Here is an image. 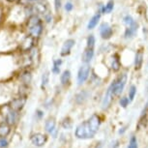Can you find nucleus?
I'll return each instance as SVG.
<instances>
[{
    "instance_id": "obj_1",
    "label": "nucleus",
    "mask_w": 148,
    "mask_h": 148,
    "mask_svg": "<svg viewBox=\"0 0 148 148\" xmlns=\"http://www.w3.org/2000/svg\"><path fill=\"white\" fill-rule=\"evenodd\" d=\"M101 125V119L97 114H93L86 121L80 123L76 129V136L80 139H88L94 138Z\"/></svg>"
},
{
    "instance_id": "obj_2",
    "label": "nucleus",
    "mask_w": 148,
    "mask_h": 148,
    "mask_svg": "<svg viewBox=\"0 0 148 148\" xmlns=\"http://www.w3.org/2000/svg\"><path fill=\"white\" fill-rule=\"evenodd\" d=\"M27 29L31 37L33 38H38L39 36L43 32V23L42 21L38 18L37 16H30L28 19V23H27Z\"/></svg>"
},
{
    "instance_id": "obj_3",
    "label": "nucleus",
    "mask_w": 148,
    "mask_h": 148,
    "mask_svg": "<svg viewBox=\"0 0 148 148\" xmlns=\"http://www.w3.org/2000/svg\"><path fill=\"white\" fill-rule=\"evenodd\" d=\"M127 82V76L126 74H123L120 77H117L116 79H114L112 82H111L110 86L112 87L114 96H118L122 93L123 89H124L125 85H126Z\"/></svg>"
},
{
    "instance_id": "obj_4",
    "label": "nucleus",
    "mask_w": 148,
    "mask_h": 148,
    "mask_svg": "<svg viewBox=\"0 0 148 148\" xmlns=\"http://www.w3.org/2000/svg\"><path fill=\"white\" fill-rule=\"evenodd\" d=\"M90 75V66L89 64H83V65L79 69L77 72V84L82 85L84 83Z\"/></svg>"
},
{
    "instance_id": "obj_5",
    "label": "nucleus",
    "mask_w": 148,
    "mask_h": 148,
    "mask_svg": "<svg viewBox=\"0 0 148 148\" xmlns=\"http://www.w3.org/2000/svg\"><path fill=\"white\" fill-rule=\"evenodd\" d=\"M113 97H114V93H113L112 87L110 85L108 88L107 89V91H106L104 99H103V103H102L103 110H108V108L110 107L111 102H112V100H113Z\"/></svg>"
},
{
    "instance_id": "obj_6",
    "label": "nucleus",
    "mask_w": 148,
    "mask_h": 148,
    "mask_svg": "<svg viewBox=\"0 0 148 148\" xmlns=\"http://www.w3.org/2000/svg\"><path fill=\"white\" fill-rule=\"evenodd\" d=\"M26 103V98L25 96H21L18 98L14 99L10 104V108L15 111H19L23 108L24 105Z\"/></svg>"
},
{
    "instance_id": "obj_7",
    "label": "nucleus",
    "mask_w": 148,
    "mask_h": 148,
    "mask_svg": "<svg viewBox=\"0 0 148 148\" xmlns=\"http://www.w3.org/2000/svg\"><path fill=\"white\" fill-rule=\"evenodd\" d=\"M100 34H101V37L103 39L108 40V39L111 38V36L113 34V30L110 24L107 23V22H104L100 26Z\"/></svg>"
},
{
    "instance_id": "obj_8",
    "label": "nucleus",
    "mask_w": 148,
    "mask_h": 148,
    "mask_svg": "<svg viewBox=\"0 0 148 148\" xmlns=\"http://www.w3.org/2000/svg\"><path fill=\"white\" fill-rule=\"evenodd\" d=\"M47 141V136L46 135H43V134H34L31 136V142L35 146L37 147H41L43 145L46 144V142Z\"/></svg>"
},
{
    "instance_id": "obj_9",
    "label": "nucleus",
    "mask_w": 148,
    "mask_h": 148,
    "mask_svg": "<svg viewBox=\"0 0 148 148\" xmlns=\"http://www.w3.org/2000/svg\"><path fill=\"white\" fill-rule=\"evenodd\" d=\"M75 44H76V42H75V40H73V39H68L67 41H65V43L63 44L62 49H61V52H60L61 56H67L68 54H70L71 49L75 46Z\"/></svg>"
},
{
    "instance_id": "obj_10",
    "label": "nucleus",
    "mask_w": 148,
    "mask_h": 148,
    "mask_svg": "<svg viewBox=\"0 0 148 148\" xmlns=\"http://www.w3.org/2000/svg\"><path fill=\"white\" fill-rule=\"evenodd\" d=\"M93 57H94V49H88V47H86L82 53V61L84 64H89L91 62V60L93 59Z\"/></svg>"
},
{
    "instance_id": "obj_11",
    "label": "nucleus",
    "mask_w": 148,
    "mask_h": 148,
    "mask_svg": "<svg viewBox=\"0 0 148 148\" xmlns=\"http://www.w3.org/2000/svg\"><path fill=\"white\" fill-rule=\"evenodd\" d=\"M138 24L135 22L132 26H129L127 27L126 30H125V34H124V37L125 39H131L133 38L134 36L136 35V33L138 32Z\"/></svg>"
},
{
    "instance_id": "obj_12",
    "label": "nucleus",
    "mask_w": 148,
    "mask_h": 148,
    "mask_svg": "<svg viewBox=\"0 0 148 148\" xmlns=\"http://www.w3.org/2000/svg\"><path fill=\"white\" fill-rule=\"evenodd\" d=\"M33 45H34V38L31 37V36H28V37L25 38V40L22 42L21 49H23L24 51H30L32 49Z\"/></svg>"
},
{
    "instance_id": "obj_13",
    "label": "nucleus",
    "mask_w": 148,
    "mask_h": 148,
    "mask_svg": "<svg viewBox=\"0 0 148 148\" xmlns=\"http://www.w3.org/2000/svg\"><path fill=\"white\" fill-rule=\"evenodd\" d=\"M55 125H56V123H55L54 118H49L46 121V124H45V129L49 134H53L54 132H56Z\"/></svg>"
},
{
    "instance_id": "obj_14",
    "label": "nucleus",
    "mask_w": 148,
    "mask_h": 148,
    "mask_svg": "<svg viewBox=\"0 0 148 148\" xmlns=\"http://www.w3.org/2000/svg\"><path fill=\"white\" fill-rule=\"evenodd\" d=\"M142 63H143V53H142L141 51H138L135 57V69H140L142 67Z\"/></svg>"
},
{
    "instance_id": "obj_15",
    "label": "nucleus",
    "mask_w": 148,
    "mask_h": 148,
    "mask_svg": "<svg viewBox=\"0 0 148 148\" xmlns=\"http://www.w3.org/2000/svg\"><path fill=\"white\" fill-rule=\"evenodd\" d=\"M100 18H101V14H96L95 16H92L91 19L88 22V24H87V29H89V30L94 29L95 27L97 26L98 22H99V21H100Z\"/></svg>"
},
{
    "instance_id": "obj_16",
    "label": "nucleus",
    "mask_w": 148,
    "mask_h": 148,
    "mask_svg": "<svg viewBox=\"0 0 148 148\" xmlns=\"http://www.w3.org/2000/svg\"><path fill=\"white\" fill-rule=\"evenodd\" d=\"M16 121V111L10 110L6 115V123L8 125H14Z\"/></svg>"
},
{
    "instance_id": "obj_17",
    "label": "nucleus",
    "mask_w": 148,
    "mask_h": 148,
    "mask_svg": "<svg viewBox=\"0 0 148 148\" xmlns=\"http://www.w3.org/2000/svg\"><path fill=\"white\" fill-rule=\"evenodd\" d=\"M88 96H89V93L87 91H85V90L80 91L79 93L76 96V102L77 103V104H82L85 100H87Z\"/></svg>"
},
{
    "instance_id": "obj_18",
    "label": "nucleus",
    "mask_w": 148,
    "mask_h": 148,
    "mask_svg": "<svg viewBox=\"0 0 148 148\" xmlns=\"http://www.w3.org/2000/svg\"><path fill=\"white\" fill-rule=\"evenodd\" d=\"M10 133V127L7 123H2L0 124V138H5L9 135Z\"/></svg>"
},
{
    "instance_id": "obj_19",
    "label": "nucleus",
    "mask_w": 148,
    "mask_h": 148,
    "mask_svg": "<svg viewBox=\"0 0 148 148\" xmlns=\"http://www.w3.org/2000/svg\"><path fill=\"white\" fill-rule=\"evenodd\" d=\"M70 79H71V72H70L69 70H66V71H64L62 73V75H61V77H60L61 84H63V85L67 84V83L70 82Z\"/></svg>"
},
{
    "instance_id": "obj_20",
    "label": "nucleus",
    "mask_w": 148,
    "mask_h": 148,
    "mask_svg": "<svg viewBox=\"0 0 148 148\" xmlns=\"http://www.w3.org/2000/svg\"><path fill=\"white\" fill-rule=\"evenodd\" d=\"M113 7H114L113 0H110V1L108 2V4L106 5V6L101 7V12L102 13H106V14H110V13L112 12Z\"/></svg>"
},
{
    "instance_id": "obj_21",
    "label": "nucleus",
    "mask_w": 148,
    "mask_h": 148,
    "mask_svg": "<svg viewBox=\"0 0 148 148\" xmlns=\"http://www.w3.org/2000/svg\"><path fill=\"white\" fill-rule=\"evenodd\" d=\"M111 69H112L113 72L119 71V69H120V61H119L118 55H117V54H114V56L112 57V62H111Z\"/></svg>"
},
{
    "instance_id": "obj_22",
    "label": "nucleus",
    "mask_w": 148,
    "mask_h": 148,
    "mask_svg": "<svg viewBox=\"0 0 148 148\" xmlns=\"http://www.w3.org/2000/svg\"><path fill=\"white\" fill-rule=\"evenodd\" d=\"M61 64H62V60L61 59H56L53 61V67H52V69H51V72L53 73V74H55V75L59 74Z\"/></svg>"
},
{
    "instance_id": "obj_23",
    "label": "nucleus",
    "mask_w": 148,
    "mask_h": 148,
    "mask_svg": "<svg viewBox=\"0 0 148 148\" xmlns=\"http://www.w3.org/2000/svg\"><path fill=\"white\" fill-rule=\"evenodd\" d=\"M31 79H32L31 73L28 72V71L22 73V75L21 77V79L22 80V82L25 83V84H27V83H29L30 82H31Z\"/></svg>"
},
{
    "instance_id": "obj_24",
    "label": "nucleus",
    "mask_w": 148,
    "mask_h": 148,
    "mask_svg": "<svg viewBox=\"0 0 148 148\" xmlns=\"http://www.w3.org/2000/svg\"><path fill=\"white\" fill-rule=\"evenodd\" d=\"M33 9H34L36 12L38 13H41V14H45V12L47 11V7L45 4H42V3H37L34 5V7H33Z\"/></svg>"
},
{
    "instance_id": "obj_25",
    "label": "nucleus",
    "mask_w": 148,
    "mask_h": 148,
    "mask_svg": "<svg viewBox=\"0 0 148 148\" xmlns=\"http://www.w3.org/2000/svg\"><path fill=\"white\" fill-rule=\"evenodd\" d=\"M136 94V85H131V87L129 89V100L130 102L134 101Z\"/></svg>"
},
{
    "instance_id": "obj_26",
    "label": "nucleus",
    "mask_w": 148,
    "mask_h": 148,
    "mask_svg": "<svg viewBox=\"0 0 148 148\" xmlns=\"http://www.w3.org/2000/svg\"><path fill=\"white\" fill-rule=\"evenodd\" d=\"M123 21H124V23L127 25V27L132 26L133 24L136 22L135 21H134V18H132V16H129V15H127V16H124V18H123Z\"/></svg>"
},
{
    "instance_id": "obj_27",
    "label": "nucleus",
    "mask_w": 148,
    "mask_h": 148,
    "mask_svg": "<svg viewBox=\"0 0 148 148\" xmlns=\"http://www.w3.org/2000/svg\"><path fill=\"white\" fill-rule=\"evenodd\" d=\"M128 148H138V139H136V136H132L130 138L129 141V145H128Z\"/></svg>"
},
{
    "instance_id": "obj_28",
    "label": "nucleus",
    "mask_w": 148,
    "mask_h": 148,
    "mask_svg": "<svg viewBox=\"0 0 148 148\" xmlns=\"http://www.w3.org/2000/svg\"><path fill=\"white\" fill-rule=\"evenodd\" d=\"M95 37L94 35H90L89 37L87 38V47L88 49H94V46H95Z\"/></svg>"
},
{
    "instance_id": "obj_29",
    "label": "nucleus",
    "mask_w": 148,
    "mask_h": 148,
    "mask_svg": "<svg viewBox=\"0 0 148 148\" xmlns=\"http://www.w3.org/2000/svg\"><path fill=\"white\" fill-rule=\"evenodd\" d=\"M49 75L47 72L43 74V77H42V88H44L45 86L47 84V82H49Z\"/></svg>"
},
{
    "instance_id": "obj_30",
    "label": "nucleus",
    "mask_w": 148,
    "mask_h": 148,
    "mask_svg": "<svg viewBox=\"0 0 148 148\" xmlns=\"http://www.w3.org/2000/svg\"><path fill=\"white\" fill-rule=\"evenodd\" d=\"M129 103H130L129 98H127V97H122L121 99H120V101H119V105L121 106L122 108H127V106L129 105Z\"/></svg>"
},
{
    "instance_id": "obj_31",
    "label": "nucleus",
    "mask_w": 148,
    "mask_h": 148,
    "mask_svg": "<svg viewBox=\"0 0 148 148\" xmlns=\"http://www.w3.org/2000/svg\"><path fill=\"white\" fill-rule=\"evenodd\" d=\"M62 126L64 129H70V128L72 127V123L69 119H65L62 123Z\"/></svg>"
},
{
    "instance_id": "obj_32",
    "label": "nucleus",
    "mask_w": 148,
    "mask_h": 148,
    "mask_svg": "<svg viewBox=\"0 0 148 148\" xmlns=\"http://www.w3.org/2000/svg\"><path fill=\"white\" fill-rule=\"evenodd\" d=\"M8 145V141L5 138H0V148H4Z\"/></svg>"
},
{
    "instance_id": "obj_33",
    "label": "nucleus",
    "mask_w": 148,
    "mask_h": 148,
    "mask_svg": "<svg viewBox=\"0 0 148 148\" xmlns=\"http://www.w3.org/2000/svg\"><path fill=\"white\" fill-rule=\"evenodd\" d=\"M61 3H62V0H54V5H55V10H56V12H58V11L60 10Z\"/></svg>"
},
{
    "instance_id": "obj_34",
    "label": "nucleus",
    "mask_w": 148,
    "mask_h": 148,
    "mask_svg": "<svg viewBox=\"0 0 148 148\" xmlns=\"http://www.w3.org/2000/svg\"><path fill=\"white\" fill-rule=\"evenodd\" d=\"M73 8H74V5H73L71 2H67L66 5H65V10L67 12H71L73 10Z\"/></svg>"
},
{
    "instance_id": "obj_35",
    "label": "nucleus",
    "mask_w": 148,
    "mask_h": 148,
    "mask_svg": "<svg viewBox=\"0 0 148 148\" xmlns=\"http://www.w3.org/2000/svg\"><path fill=\"white\" fill-rule=\"evenodd\" d=\"M36 112H37V115L39 116V118H41V117L42 116H43L44 115V113H43V111H41V110H37V111H36Z\"/></svg>"
},
{
    "instance_id": "obj_36",
    "label": "nucleus",
    "mask_w": 148,
    "mask_h": 148,
    "mask_svg": "<svg viewBox=\"0 0 148 148\" xmlns=\"http://www.w3.org/2000/svg\"><path fill=\"white\" fill-rule=\"evenodd\" d=\"M28 1H37V0H28Z\"/></svg>"
},
{
    "instance_id": "obj_37",
    "label": "nucleus",
    "mask_w": 148,
    "mask_h": 148,
    "mask_svg": "<svg viewBox=\"0 0 148 148\" xmlns=\"http://www.w3.org/2000/svg\"><path fill=\"white\" fill-rule=\"evenodd\" d=\"M8 1H15V0H8Z\"/></svg>"
}]
</instances>
